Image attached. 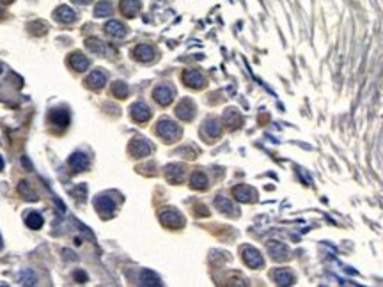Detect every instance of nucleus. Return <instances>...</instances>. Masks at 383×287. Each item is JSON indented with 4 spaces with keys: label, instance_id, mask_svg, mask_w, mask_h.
<instances>
[{
    "label": "nucleus",
    "instance_id": "20e7f679",
    "mask_svg": "<svg viewBox=\"0 0 383 287\" xmlns=\"http://www.w3.org/2000/svg\"><path fill=\"white\" fill-rule=\"evenodd\" d=\"M94 208L98 210V213L102 214L103 218H108L110 214L114 213V202L110 200L108 197H105V195H100V197L94 200Z\"/></svg>",
    "mask_w": 383,
    "mask_h": 287
},
{
    "label": "nucleus",
    "instance_id": "b1692460",
    "mask_svg": "<svg viewBox=\"0 0 383 287\" xmlns=\"http://www.w3.org/2000/svg\"><path fill=\"white\" fill-rule=\"evenodd\" d=\"M2 168H4V160H2V156H0V172H2Z\"/></svg>",
    "mask_w": 383,
    "mask_h": 287
},
{
    "label": "nucleus",
    "instance_id": "6e6552de",
    "mask_svg": "<svg viewBox=\"0 0 383 287\" xmlns=\"http://www.w3.org/2000/svg\"><path fill=\"white\" fill-rule=\"evenodd\" d=\"M86 46L89 48L90 52H94V54H106L108 52V46H106L105 43H103L102 39H94V38H89L86 41Z\"/></svg>",
    "mask_w": 383,
    "mask_h": 287
},
{
    "label": "nucleus",
    "instance_id": "dca6fc26",
    "mask_svg": "<svg viewBox=\"0 0 383 287\" xmlns=\"http://www.w3.org/2000/svg\"><path fill=\"white\" fill-rule=\"evenodd\" d=\"M18 190H20V194L24 195L25 198H28V200H38V195H36V192L28 186L27 181H22L20 186H18Z\"/></svg>",
    "mask_w": 383,
    "mask_h": 287
},
{
    "label": "nucleus",
    "instance_id": "9b49d317",
    "mask_svg": "<svg viewBox=\"0 0 383 287\" xmlns=\"http://www.w3.org/2000/svg\"><path fill=\"white\" fill-rule=\"evenodd\" d=\"M25 225H28L30 229H41L43 216H41L40 213H36V211H30V213H27V216H25Z\"/></svg>",
    "mask_w": 383,
    "mask_h": 287
},
{
    "label": "nucleus",
    "instance_id": "39448f33",
    "mask_svg": "<svg viewBox=\"0 0 383 287\" xmlns=\"http://www.w3.org/2000/svg\"><path fill=\"white\" fill-rule=\"evenodd\" d=\"M70 66L73 68L74 71H86L87 68L90 66V60L86 57V55L80 54V52H74V54H71V57H70Z\"/></svg>",
    "mask_w": 383,
    "mask_h": 287
},
{
    "label": "nucleus",
    "instance_id": "1a4fd4ad",
    "mask_svg": "<svg viewBox=\"0 0 383 287\" xmlns=\"http://www.w3.org/2000/svg\"><path fill=\"white\" fill-rule=\"evenodd\" d=\"M140 9V2L138 0H122L121 2V11L126 16H135V12Z\"/></svg>",
    "mask_w": 383,
    "mask_h": 287
},
{
    "label": "nucleus",
    "instance_id": "6ab92c4d",
    "mask_svg": "<svg viewBox=\"0 0 383 287\" xmlns=\"http://www.w3.org/2000/svg\"><path fill=\"white\" fill-rule=\"evenodd\" d=\"M110 12H112V4H110V2H105V0H103V2L96 4V9H94V14L96 16L102 18V16H106V14H110Z\"/></svg>",
    "mask_w": 383,
    "mask_h": 287
},
{
    "label": "nucleus",
    "instance_id": "cd10ccee",
    "mask_svg": "<svg viewBox=\"0 0 383 287\" xmlns=\"http://www.w3.org/2000/svg\"><path fill=\"white\" fill-rule=\"evenodd\" d=\"M0 73H2V66H0Z\"/></svg>",
    "mask_w": 383,
    "mask_h": 287
},
{
    "label": "nucleus",
    "instance_id": "5701e85b",
    "mask_svg": "<svg viewBox=\"0 0 383 287\" xmlns=\"http://www.w3.org/2000/svg\"><path fill=\"white\" fill-rule=\"evenodd\" d=\"M74 2H76V4H89L90 0H74Z\"/></svg>",
    "mask_w": 383,
    "mask_h": 287
},
{
    "label": "nucleus",
    "instance_id": "bb28decb",
    "mask_svg": "<svg viewBox=\"0 0 383 287\" xmlns=\"http://www.w3.org/2000/svg\"><path fill=\"white\" fill-rule=\"evenodd\" d=\"M0 248H2V238H0Z\"/></svg>",
    "mask_w": 383,
    "mask_h": 287
},
{
    "label": "nucleus",
    "instance_id": "f3484780",
    "mask_svg": "<svg viewBox=\"0 0 383 287\" xmlns=\"http://www.w3.org/2000/svg\"><path fill=\"white\" fill-rule=\"evenodd\" d=\"M132 152H135V156H146L149 152V146H146V144L138 138L132 144Z\"/></svg>",
    "mask_w": 383,
    "mask_h": 287
},
{
    "label": "nucleus",
    "instance_id": "423d86ee",
    "mask_svg": "<svg viewBox=\"0 0 383 287\" xmlns=\"http://www.w3.org/2000/svg\"><path fill=\"white\" fill-rule=\"evenodd\" d=\"M55 18L59 20L60 24H73L74 20H76V14L71 8L68 6H59L57 11H55Z\"/></svg>",
    "mask_w": 383,
    "mask_h": 287
},
{
    "label": "nucleus",
    "instance_id": "f03ea898",
    "mask_svg": "<svg viewBox=\"0 0 383 287\" xmlns=\"http://www.w3.org/2000/svg\"><path fill=\"white\" fill-rule=\"evenodd\" d=\"M106 84V74L102 70H96L86 78V86L92 90H100L103 89V86Z\"/></svg>",
    "mask_w": 383,
    "mask_h": 287
},
{
    "label": "nucleus",
    "instance_id": "a878e982",
    "mask_svg": "<svg viewBox=\"0 0 383 287\" xmlns=\"http://www.w3.org/2000/svg\"><path fill=\"white\" fill-rule=\"evenodd\" d=\"M0 2H4V4H11V2H14V0H0Z\"/></svg>",
    "mask_w": 383,
    "mask_h": 287
},
{
    "label": "nucleus",
    "instance_id": "aec40b11",
    "mask_svg": "<svg viewBox=\"0 0 383 287\" xmlns=\"http://www.w3.org/2000/svg\"><path fill=\"white\" fill-rule=\"evenodd\" d=\"M112 90H114V94H116L118 98H124L126 96V86H124V84H121V82H118V84L114 86Z\"/></svg>",
    "mask_w": 383,
    "mask_h": 287
},
{
    "label": "nucleus",
    "instance_id": "f8f14e48",
    "mask_svg": "<svg viewBox=\"0 0 383 287\" xmlns=\"http://www.w3.org/2000/svg\"><path fill=\"white\" fill-rule=\"evenodd\" d=\"M133 54H135V57H137L138 60H151L152 55H154V52H152L151 46L140 44V46H137L135 50H133Z\"/></svg>",
    "mask_w": 383,
    "mask_h": 287
},
{
    "label": "nucleus",
    "instance_id": "0eeeda50",
    "mask_svg": "<svg viewBox=\"0 0 383 287\" xmlns=\"http://www.w3.org/2000/svg\"><path fill=\"white\" fill-rule=\"evenodd\" d=\"M105 32L108 36H112V38H122L126 32L124 25L121 24V22H118V20H112V22H108V24L105 25Z\"/></svg>",
    "mask_w": 383,
    "mask_h": 287
},
{
    "label": "nucleus",
    "instance_id": "412c9836",
    "mask_svg": "<svg viewBox=\"0 0 383 287\" xmlns=\"http://www.w3.org/2000/svg\"><path fill=\"white\" fill-rule=\"evenodd\" d=\"M192 181H194V186H197V188H204V186H206V184H204V182H206V179H204L200 174L194 176V179H192Z\"/></svg>",
    "mask_w": 383,
    "mask_h": 287
},
{
    "label": "nucleus",
    "instance_id": "7ed1b4c3",
    "mask_svg": "<svg viewBox=\"0 0 383 287\" xmlns=\"http://www.w3.org/2000/svg\"><path fill=\"white\" fill-rule=\"evenodd\" d=\"M50 122L57 128L64 130L68 124H70V112L62 108H55L50 112Z\"/></svg>",
    "mask_w": 383,
    "mask_h": 287
},
{
    "label": "nucleus",
    "instance_id": "ddd939ff",
    "mask_svg": "<svg viewBox=\"0 0 383 287\" xmlns=\"http://www.w3.org/2000/svg\"><path fill=\"white\" fill-rule=\"evenodd\" d=\"M132 116H133V119H137V120H146V119H149V110H148V106H146L144 103H137V105H133Z\"/></svg>",
    "mask_w": 383,
    "mask_h": 287
},
{
    "label": "nucleus",
    "instance_id": "f257e3e1",
    "mask_svg": "<svg viewBox=\"0 0 383 287\" xmlns=\"http://www.w3.org/2000/svg\"><path fill=\"white\" fill-rule=\"evenodd\" d=\"M68 163H70V167L73 172H82V170H87V167H89V156L86 154V152H73V154L70 156V160H68Z\"/></svg>",
    "mask_w": 383,
    "mask_h": 287
},
{
    "label": "nucleus",
    "instance_id": "9d476101",
    "mask_svg": "<svg viewBox=\"0 0 383 287\" xmlns=\"http://www.w3.org/2000/svg\"><path fill=\"white\" fill-rule=\"evenodd\" d=\"M158 132H160V135H164L165 138H167V136H176L178 135L176 124H172L170 120H162L160 124H158Z\"/></svg>",
    "mask_w": 383,
    "mask_h": 287
},
{
    "label": "nucleus",
    "instance_id": "2eb2a0df",
    "mask_svg": "<svg viewBox=\"0 0 383 287\" xmlns=\"http://www.w3.org/2000/svg\"><path fill=\"white\" fill-rule=\"evenodd\" d=\"M184 80H186V84L192 87H200L204 84L200 74L196 73V71H186V73H184Z\"/></svg>",
    "mask_w": 383,
    "mask_h": 287
},
{
    "label": "nucleus",
    "instance_id": "4be33fe9",
    "mask_svg": "<svg viewBox=\"0 0 383 287\" xmlns=\"http://www.w3.org/2000/svg\"><path fill=\"white\" fill-rule=\"evenodd\" d=\"M73 276L78 280V284H86L87 282V275H86V273H82V272H74Z\"/></svg>",
    "mask_w": 383,
    "mask_h": 287
},
{
    "label": "nucleus",
    "instance_id": "393cba45",
    "mask_svg": "<svg viewBox=\"0 0 383 287\" xmlns=\"http://www.w3.org/2000/svg\"><path fill=\"white\" fill-rule=\"evenodd\" d=\"M6 16V11H4V8H0V18H4Z\"/></svg>",
    "mask_w": 383,
    "mask_h": 287
},
{
    "label": "nucleus",
    "instance_id": "4468645a",
    "mask_svg": "<svg viewBox=\"0 0 383 287\" xmlns=\"http://www.w3.org/2000/svg\"><path fill=\"white\" fill-rule=\"evenodd\" d=\"M154 98H156L158 103L167 105V103H170V100H172V90L167 89V87H158V89L154 90Z\"/></svg>",
    "mask_w": 383,
    "mask_h": 287
},
{
    "label": "nucleus",
    "instance_id": "a211bd4d",
    "mask_svg": "<svg viewBox=\"0 0 383 287\" xmlns=\"http://www.w3.org/2000/svg\"><path fill=\"white\" fill-rule=\"evenodd\" d=\"M46 25L43 24V22H32V24H28V32L34 36H44L46 34Z\"/></svg>",
    "mask_w": 383,
    "mask_h": 287
}]
</instances>
